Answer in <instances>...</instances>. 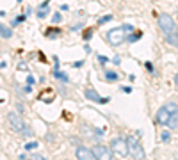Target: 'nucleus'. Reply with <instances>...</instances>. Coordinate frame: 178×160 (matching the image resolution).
Returning <instances> with one entry per match:
<instances>
[{
    "label": "nucleus",
    "instance_id": "obj_4",
    "mask_svg": "<svg viewBox=\"0 0 178 160\" xmlns=\"http://www.w3.org/2000/svg\"><path fill=\"white\" fill-rule=\"evenodd\" d=\"M127 148H128V153L134 157V159H144L146 155H144V150H143V146L139 144V141L136 139V135H130L128 139H127Z\"/></svg>",
    "mask_w": 178,
    "mask_h": 160
},
{
    "label": "nucleus",
    "instance_id": "obj_16",
    "mask_svg": "<svg viewBox=\"0 0 178 160\" xmlns=\"http://www.w3.org/2000/svg\"><path fill=\"white\" fill-rule=\"evenodd\" d=\"M61 20H62V16H61V12H55V14L52 16V21H53V23H59Z\"/></svg>",
    "mask_w": 178,
    "mask_h": 160
},
{
    "label": "nucleus",
    "instance_id": "obj_24",
    "mask_svg": "<svg viewBox=\"0 0 178 160\" xmlns=\"http://www.w3.org/2000/svg\"><path fill=\"white\" fill-rule=\"evenodd\" d=\"M32 82H34V77H32V75H29V77H27V84H32Z\"/></svg>",
    "mask_w": 178,
    "mask_h": 160
},
{
    "label": "nucleus",
    "instance_id": "obj_2",
    "mask_svg": "<svg viewBox=\"0 0 178 160\" xmlns=\"http://www.w3.org/2000/svg\"><path fill=\"white\" fill-rule=\"evenodd\" d=\"M173 112H178V105L175 102H169V103H166L164 107H160L159 109V112H157V123H160V125H166L168 121H169V118H171V114Z\"/></svg>",
    "mask_w": 178,
    "mask_h": 160
},
{
    "label": "nucleus",
    "instance_id": "obj_12",
    "mask_svg": "<svg viewBox=\"0 0 178 160\" xmlns=\"http://www.w3.org/2000/svg\"><path fill=\"white\" fill-rule=\"evenodd\" d=\"M0 36H2V37H11V36H12V32H11V28H7L5 25H2V23H0Z\"/></svg>",
    "mask_w": 178,
    "mask_h": 160
},
{
    "label": "nucleus",
    "instance_id": "obj_23",
    "mask_svg": "<svg viewBox=\"0 0 178 160\" xmlns=\"http://www.w3.org/2000/svg\"><path fill=\"white\" fill-rule=\"evenodd\" d=\"M144 66H146V69H148V71H150V73H152V71H153V66H152V62H146V64H144Z\"/></svg>",
    "mask_w": 178,
    "mask_h": 160
},
{
    "label": "nucleus",
    "instance_id": "obj_3",
    "mask_svg": "<svg viewBox=\"0 0 178 160\" xmlns=\"http://www.w3.org/2000/svg\"><path fill=\"white\" fill-rule=\"evenodd\" d=\"M125 39H127V32H125L123 27H116V28H111V30L107 32V41H109L111 45H114V46L125 43Z\"/></svg>",
    "mask_w": 178,
    "mask_h": 160
},
{
    "label": "nucleus",
    "instance_id": "obj_14",
    "mask_svg": "<svg viewBox=\"0 0 178 160\" xmlns=\"http://www.w3.org/2000/svg\"><path fill=\"white\" fill-rule=\"evenodd\" d=\"M52 98H53V96H52V93H50V91H46V93H43V94H41V100H43L45 103H50V102H52Z\"/></svg>",
    "mask_w": 178,
    "mask_h": 160
},
{
    "label": "nucleus",
    "instance_id": "obj_13",
    "mask_svg": "<svg viewBox=\"0 0 178 160\" xmlns=\"http://www.w3.org/2000/svg\"><path fill=\"white\" fill-rule=\"evenodd\" d=\"M53 77H57L59 80H64V82H68V75H66V73H62V71H57V69H55V71H53Z\"/></svg>",
    "mask_w": 178,
    "mask_h": 160
},
{
    "label": "nucleus",
    "instance_id": "obj_1",
    "mask_svg": "<svg viewBox=\"0 0 178 160\" xmlns=\"http://www.w3.org/2000/svg\"><path fill=\"white\" fill-rule=\"evenodd\" d=\"M7 119H9V125L12 126V130L23 134V135H27V137L32 135V130L25 125V121L21 119V116H20L18 112H9V114H7Z\"/></svg>",
    "mask_w": 178,
    "mask_h": 160
},
{
    "label": "nucleus",
    "instance_id": "obj_8",
    "mask_svg": "<svg viewBox=\"0 0 178 160\" xmlns=\"http://www.w3.org/2000/svg\"><path fill=\"white\" fill-rule=\"evenodd\" d=\"M86 98H87L89 102H94V103H107V102L111 100V98H102L94 89H87V91H86Z\"/></svg>",
    "mask_w": 178,
    "mask_h": 160
},
{
    "label": "nucleus",
    "instance_id": "obj_15",
    "mask_svg": "<svg viewBox=\"0 0 178 160\" xmlns=\"http://www.w3.org/2000/svg\"><path fill=\"white\" fill-rule=\"evenodd\" d=\"M105 78L111 80V82H114V80H118V73H114V71H107V73H105Z\"/></svg>",
    "mask_w": 178,
    "mask_h": 160
},
{
    "label": "nucleus",
    "instance_id": "obj_5",
    "mask_svg": "<svg viewBox=\"0 0 178 160\" xmlns=\"http://www.w3.org/2000/svg\"><path fill=\"white\" fill-rule=\"evenodd\" d=\"M111 151L112 155H118V157H127L128 155V148H127V139H121V137H116L112 142H111Z\"/></svg>",
    "mask_w": 178,
    "mask_h": 160
},
{
    "label": "nucleus",
    "instance_id": "obj_19",
    "mask_svg": "<svg viewBox=\"0 0 178 160\" xmlns=\"http://www.w3.org/2000/svg\"><path fill=\"white\" fill-rule=\"evenodd\" d=\"M171 139V135H169V132H162V142H168Z\"/></svg>",
    "mask_w": 178,
    "mask_h": 160
},
{
    "label": "nucleus",
    "instance_id": "obj_21",
    "mask_svg": "<svg viewBox=\"0 0 178 160\" xmlns=\"http://www.w3.org/2000/svg\"><path fill=\"white\" fill-rule=\"evenodd\" d=\"M46 14H48V12H46L45 9H39V11H37V18H45Z\"/></svg>",
    "mask_w": 178,
    "mask_h": 160
},
{
    "label": "nucleus",
    "instance_id": "obj_6",
    "mask_svg": "<svg viewBox=\"0 0 178 160\" xmlns=\"http://www.w3.org/2000/svg\"><path fill=\"white\" fill-rule=\"evenodd\" d=\"M159 27L164 32V36H168V34H171V32L177 30L175 28V21H173V18L169 14H160L159 16Z\"/></svg>",
    "mask_w": 178,
    "mask_h": 160
},
{
    "label": "nucleus",
    "instance_id": "obj_22",
    "mask_svg": "<svg viewBox=\"0 0 178 160\" xmlns=\"http://www.w3.org/2000/svg\"><path fill=\"white\" fill-rule=\"evenodd\" d=\"M98 61H100V62H102V64H105V62H107V61H109V59H107V57H103V55H100V57H98Z\"/></svg>",
    "mask_w": 178,
    "mask_h": 160
},
{
    "label": "nucleus",
    "instance_id": "obj_10",
    "mask_svg": "<svg viewBox=\"0 0 178 160\" xmlns=\"http://www.w3.org/2000/svg\"><path fill=\"white\" fill-rule=\"evenodd\" d=\"M166 41H168L171 46L178 48V34H177V30H175V32H171V34H168V36H166Z\"/></svg>",
    "mask_w": 178,
    "mask_h": 160
},
{
    "label": "nucleus",
    "instance_id": "obj_29",
    "mask_svg": "<svg viewBox=\"0 0 178 160\" xmlns=\"http://www.w3.org/2000/svg\"><path fill=\"white\" fill-rule=\"evenodd\" d=\"M177 34H178V30H177Z\"/></svg>",
    "mask_w": 178,
    "mask_h": 160
},
{
    "label": "nucleus",
    "instance_id": "obj_20",
    "mask_svg": "<svg viewBox=\"0 0 178 160\" xmlns=\"http://www.w3.org/2000/svg\"><path fill=\"white\" fill-rule=\"evenodd\" d=\"M139 37H141V34H132V36L128 37V41H130V43H134V41H137Z\"/></svg>",
    "mask_w": 178,
    "mask_h": 160
},
{
    "label": "nucleus",
    "instance_id": "obj_26",
    "mask_svg": "<svg viewBox=\"0 0 178 160\" xmlns=\"http://www.w3.org/2000/svg\"><path fill=\"white\" fill-rule=\"evenodd\" d=\"M30 91H32V87H30V84H29V85H25V93H30Z\"/></svg>",
    "mask_w": 178,
    "mask_h": 160
},
{
    "label": "nucleus",
    "instance_id": "obj_28",
    "mask_svg": "<svg viewBox=\"0 0 178 160\" xmlns=\"http://www.w3.org/2000/svg\"><path fill=\"white\" fill-rule=\"evenodd\" d=\"M18 2H21V0H18Z\"/></svg>",
    "mask_w": 178,
    "mask_h": 160
},
{
    "label": "nucleus",
    "instance_id": "obj_18",
    "mask_svg": "<svg viewBox=\"0 0 178 160\" xmlns=\"http://www.w3.org/2000/svg\"><path fill=\"white\" fill-rule=\"evenodd\" d=\"M37 148V142H27L25 144V150H36Z\"/></svg>",
    "mask_w": 178,
    "mask_h": 160
},
{
    "label": "nucleus",
    "instance_id": "obj_9",
    "mask_svg": "<svg viewBox=\"0 0 178 160\" xmlns=\"http://www.w3.org/2000/svg\"><path fill=\"white\" fill-rule=\"evenodd\" d=\"M75 155H77V159H80V160H94L96 159L93 155V151L87 150V148H84V146H78L77 151H75Z\"/></svg>",
    "mask_w": 178,
    "mask_h": 160
},
{
    "label": "nucleus",
    "instance_id": "obj_11",
    "mask_svg": "<svg viewBox=\"0 0 178 160\" xmlns=\"http://www.w3.org/2000/svg\"><path fill=\"white\" fill-rule=\"evenodd\" d=\"M166 125H168L169 128H177L178 126V112H173V114H171V118H169V121H168Z\"/></svg>",
    "mask_w": 178,
    "mask_h": 160
},
{
    "label": "nucleus",
    "instance_id": "obj_7",
    "mask_svg": "<svg viewBox=\"0 0 178 160\" xmlns=\"http://www.w3.org/2000/svg\"><path fill=\"white\" fill-rule=\"evenodd\" d=\"M93 155L96 157L98 160H111L112 159V151H111V148H107V146H103V144H96V146H93Z\"/></svg>",
    "mask_w": 178,
    "mask_h": 160
},
{
    "label": "nucleus",
    "instance_id": "obj_27",
    "mask_svg": "<svg viewBox=\"0 0 178 160\" xmlns=\"http://www.w3.org/2000/svg\"><path fill=\"white\" fill-rule=\"evenodd\" d=\"M175 85H177V89H178V73L175 75Z\"/></svg>",
    "mask_w": 178,
    "mask_h": 160
},
{
    "label": "nucleus",
    "instance_id": "obj_25",
    "mask_svg": "<svg viewBox=\"0 0 178 160\" xmlns=\"http://www.w3.org/2000/svg\"><path fill=\"white\" fill-rule=\"evenodd\" d=\"M23 20H25V16H23V14H20V16H18V20H16V23H18V21H23Z\"/></svg>",
    "mask_w": 178,
    "mask_h": 160
},
{
    "label": "nucleus",
    "instance_id": "obj_17",
    "mask_svg": "<svg viewBox=\"0 0 178 160\" xmlns=\"http://www.w3.org/2000/svg\"><path fill=\"white\" fill-rule=\"evenodd\" d=\"M111 20H112V16H111V14H107V16H103V18H100V20H98V23L102 25V23H105V21H111Z\"/></svg>",
    "mask_w": 178,
    "mask_h": 160
}]
</instances>
